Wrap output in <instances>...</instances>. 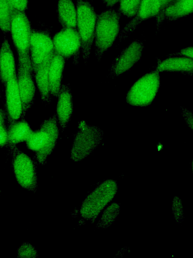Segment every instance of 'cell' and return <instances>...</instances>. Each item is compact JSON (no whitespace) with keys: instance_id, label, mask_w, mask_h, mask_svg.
<instances>
[{"instance_id":"1","label":"cell","mask_w":193,"mask_h":258,"mask_svg":"<svg viewBox=\"0 0 193 258\" xmlns=\"http://www.w3.org/2000/svg\"><path fill=\"white\" fill-rule=\"evenodd\" d=\"M121 15L118 9L110 8L97 16L93 43L94 54L98 61L119 35Z\"/></svg>"},{"instance_id":"2","label":"cell","mask_w":193,"mask_h":258,"mask_svg":"<svg viewBox=\"0 0 193 258\" xmlns=\"http://www.w3.org/2000/svg\"><path fill=\"white\" fill-rule=\"evenodd\" d=\"M58 123L56 114H54L43 121L36 131H33L26 141L28 148L35 153L39 163L46 162L56 145L59 135Z\"/></svg>"},{"instance_id":"3","label":"cell","mask_w":193,"mask_h":258,"mask_svg":"<svg viewBox=\"0 0 193 258\" xmlns=\"http://www.w3.org/2000/svg\"><path fill=\"white\" fill-rule=\"evenodd\" d=\"M32 28L25 12L13 10L11 33L18 53V63L33 73L30 55Z\"/></svg>"},{"instance_id":"4","label":"cell","mask_w":193,"mask_h":258,"mask_svg":"<svg viewBox=\"0 0 193 258\" xmlns=\"http://www.w3.org/2000/svg\"><path fill=\"white\" fill-rule=\"evenodd\" d=\"M77 29L81 42V55L84 63L89 59L91 47L94 42L97 15L91 4L87 1L77 0Z\"/></svg>"},{"instance_id":"5","label":"cell","mask_w":193,"mask_h":258,"mask_svg":"<svg viewBox=\"0 0 193 258\" xmlns=\"http://www.w3.org/2000/svg\"><path fill=\"white\" fill-rule=\"evenodd\" d=\"M103 136L104 132L98 126L80 121L70 150L71 159L75 162L84 159L98 147Z\"/></svg>"},{"instance_id":"6","label":"cell","mask_w":193,"mask_h":258,"mask_svg":"<svg viewBox=\"0 0 193 258\" xmlns=\"http://www.w3.org/2000/svg\"><path fill=\"white\" fill-rule=\"evenodd\" d=\"M117 189V183L112 179L105 180L100 184L82 202L80 209L82 218L90 221H94L114 198Z\"/></svg>"},{"instance_id":"7","label":"cell","mask_w":193,"mask_h":258,"mask_svg":"<svg viewBox=\"0 0 193 258\" xmlns=\"http://www.w3.org/2000/svg\"><path fill=\"white\" fill-rule=\"evenodd\" d=\"M160 72L156 68L139 78L131 87L126 102L133 106H146L155 98L160 86Z\"/></svg>"},{"instance_id":"8","label":"cell","mask_w":193,"mask_h":258,"mask_svg":"<svg viewBox=\"0 0 193 258\" xmlns=\"http://www.w3.org/2000/svg\"><path fill=\"white\" fill-rule=\"evenodd\" d=\"M55 52L65 59L73 58V63H79L81 42L77 28H63L53 37Z\"/></svg>"},{"instance_id":"9","label":"cell","mask_w":193,"mask_h":258,"mask_svg":"<svg viewBox=\"0 0 193 258\" xmlns=\"http://www.w3.org/2000/svg\"><path fill=\"white\" fill-rule=\"evenodd\" d=\"M13 150V167L18 183L24 188L35 191L37 187V177L36 167L33 160L27 154L17 150Z\"/></svg>"},{"instance_id":"10","label":"cell","mask_w":193,"mask_h":258,"mask_svg":"<svg viewBox=\"0 0 193 258\" xmlns=\"http://www.w3.org/2000/svg\"><path fill=\"white\" fill-rule=\"evenodd\" d=\"M55 50L50 32L32 29L30 41V55L33 73L41 65L50 60Z\"/></svg>"},{"instance_id":"11","label":"cell","mask_w":193,"mask_h":258,"mask_svg":"<svg viewBox=\"0 0 193 258\" xmlns=\"http://www.w3.org/2000/svg\"><path fill=\"white\" fill-rule=\"evenodd\" d=\"M144 48L143 42L139 40L126 46L113 61L109 70V77H117L132 68L140 59Z\"/></svg>"},{"instance_id":"12","label":"cell","mask_w":193,"mask_h":258,"mask_svg":"<svg viewBox=\"0 0 193 258\" xmlns=\"http://www.w3.org/2000/svg\"><path fill=\"white\" fill-rule=\"evenodd\" d=\"M161 7V0H141L137 14L126 24L120 32L119 41L125 40L144 21L156 17L160 12Z\"/></svg>"},{"instance_id":"13","label":"cell","mask_w":193,"mask_h":258,"mask_svg":"<svg viewBox=\"0 0 193 258\" xmlns=\"http://www.w3.org/2000/svg\"><path fill=\"white\" fill-rule=\"evenodd\" d=\"M6 118L7 120H17L23 116V106L19 91L17 75L11 78L6 86Z\"/></svg>"},{"instance_id":"14","label":"cell","mask_w":193,"mask_h":258,"mask_svg":"<svg viewBox=\"0 0 193 258\" xmlns=\"http://www.w3.org/2000/svg\"><path fill=\"white\" fill-rule=\"evenodd\" d=\"M17 80L18 87L23 106V116L33 105L36 92V87L33 77V73L17 63Z\"/></svg>"},{"instance_id":"15","label":"cell","mask_w":193,"mask_h":258,"mask_svg":"<svg viewBox=\"0 0 193 258\" xmlns=\"http://www.w3.org/2000/svg\"><path fill=\"white\" fill-rule=\"evenodd\" d=\"M57 97L55 114L63 132L67 127L73 111V96L69 83L62 84Z\"/></svg>"},{"instance_id":"16","label":"cell","mask_w":193,"mask_h":258,"mask_svg":"<svg viewBox=\"0 0 193 258\" xmlns=\"http://www.w3.org/2000/svg\"><path fill=\"white\" fill-rule=\"evenodd\" d=\"M193 13V0H174L155 17L156 33L166 21H175Z\"/></svg>"},{"instance_id":"17","label":"cell","mask_w":193,"mask_h":258,"mask_svg":"<svg viewBox=\"0 0 193 258\" xmlns=\"http://www.w3.org/2000/svg\"><path fill=\"white\" fill-rule=\"evenodd\" d=\"M1 80L5 86L7 82L17 75L15 57L8 39L5 37L0 53Z\"/></svg>"},{"instance_id":"18","label":"cell","mask_w":193,"mask_h":258,"mask_svg":"<svg viewBox=\"0 0 193 258\" xmlns=\"http://www.w3.org/2000/svg\"><path fill=\"white\" fill-rule=\"evenodd\" d=\"M160 72H170L193 77V59L184 56H172L158 62L155 67Z\"/></svg>"},{"instance_id":"19","label":"cell","mask_w":193,"mask_h":258,"mask_svg":"<svg viewBox=\"0 0 193 258\" xmlns=\"http://www.w3.org/2000/svg\"><path fill=\"white\" fill-rule=\"evenodd\" d=\"M6 123L9 138L8 146L10 147L26 141L33 132L24 118L17 120L6 119Z\"/></svg>"},{"instance_id":"20","label":"cell","mask_w":193,"mask_h":258,"mask_svg":"<svg viewBox=\"0 0 193 258\" xmlns=\"http://www.w3.org/2000/svg\"><path fill=\"white\" fill-rule=\"evenodd\" d=\"M65 62V59L55 52L49 69V82L52 97H57L59 93Z\"/></svg>"},{"instance_id":"21","label":"cell","mask_w":193,"mask_h":258,"mask_svg":"<svg viewBox=\"0 0 193 258\" xmlns=\"http://www.w3.org/2000/svg\"><path fill=\"white\" fill-rule=\"evenodd\" d=\"M57 13L59 22L63 28H77V10L72 0H59Z\"/></svg>"},{"instance_id":"22","label":"cell","mask_w":193,"mask_h":258,"mask_svg":"<svg viewBox=\"0 0 193 258\" xmlns=\"http://www.w3.org/2000/svg\"><path fill=\"white\" fill-rule=\"evenodd\" d=\"M51 60L41 65L33 73L41 100L47 104L50 102L52 98L49 82V69Z\"/></svg>"},{"instance_id":"23","label":"cell","mask_w":193,"mask_h":258,"mask_svg":"<svg viewBox=\"0 0 193 258\" xmlns=\"http://www.w3.org/2000/svg\"><path fill=\"white\" fill-rule=\"evenodd\" d=\"M14 9L7 0H0V26L3 32H11Z\"/></svg>"},{"instance_id":"24","label":"cell","mask_w":193,"mask_h":258,"mask_svg":"<svg viewBox=\"0 0 193 258\" xmlns=\"http://www.w3.org/2000/svg\"><path fill=\"white\" fill-rule=\"evenodd\" d=\"M120 207V204L115 203L108 207L103 212L98 223V227L106 229L110 226L117 218L119 213Z\"/></svg>"},{"instance_id":"25","label":"cell","mask_w":193,"mask_h":258,"mask_svg":"<svg viewBox=\"0 0 193 258\" xmlns=\"http://www.w3.org/2000/svg\"><path fill=\"white\" fill-rule=\"evenodd\" d=\"M119 11L122 15L133 18L137 14L141 0H120Z\"/></svg>"},{"instance_id":"26","label":"cell","mask_w":193,"mask_h":258,"mask_svg":"<svg viewBox=\"0 0 193 258\" xmlns=\"http://www.w3.org/2000/svg\"><path fill=\"white\" fill-rule=\"evenodd\" d=\"M38 255L36 249L28 242H23L17 250V256L19 258H36Z\"/></svg>"},{"instance_id":"27","label":"cell","mask_w":193,"mask_h":258,"mask_svg":"<svg viewBox=\"0 0 193 258\" xmlns=\"http://www.w3.org/2000/svg\"><path fill=\"white\" fill-rule=\"evenodd\" d=\"M8 132L6 123L5 111L2 109L0 111V145L1 148L8 144Z\"/></svg>"},{"instance_id":"28","label":"cell","mask_w":193,"mask_h":258,"mask_svg":"<svg viewBox=\"0 0 193 258\" xmlns=\"http://www.w3.org/2000/svg\"><path fill=\"white\" fill-rule=\"evenodd\" d=\"M172 212L176 221L180 222L182 219L181 202L178 197H175L172 203Z\"/></svg>"},{"instance_id":"29","label":"cell","mask_w":193,"mask_h":258,"mask_svg":"<svg viewBox=\"0 0 193 258\" xmlns=\"http://www.w3.org/2000/svg\"><path fill=\"white\" fill-rule=\"evenodd\" d=\"M180 109L185 123L193 132V113L184 106H180Z\"/></svg>"},{"instance_id":"30","label":"cell","mask_w":193,"mask_h":258,"mask_svg":"<svg viewBox=\"0 0 193 258\" xmlns=\"http://www.w3.org/2000/svg\"><path fill=\"white\" fill-rule=\"evenodd\" d=\"M10 3L17 11L25 12L28 8V0H10Z\"/></svg>"},{"instance_id":"31","label":"cell","mask_w":193,"mask_h":258,"mask_svg":"<svg viewBox=\"0 0 193 258\" xmlns=\"http://www.w3.org/2000/svg\"><path fill=\"white\" fill-rule=\"evenodd\" d=\"M184 56L193 59V46L183 48L178 52L168 55V56Z\"/></svg>"},{"instance_id":"32","label":"cell","mask_w":193,"mask_h":258,"mask_svg":"<svg viewBox=\"0 0 193 258\" xmlns=\"http://www.w3.org/2000/svg\"><path fill=\"white\" fill-rule=\"evenodd\" d=\"M107 8H112L115 4L119 3L120 0H102Z\"/></svg>"},{"instance_id":"33","label":"cell","mask_w":193,"mask_h":258,"mask_svg":"<svg viewBox=\"0 0 193 258\" xmlns=\"http://www.w3.org/2000/svg\"><path fill=\"white\" fill-rule=\"evenodd\" d=\"M174 0H161V7L160 12L162 11L169 4L172 2Z\"/></svg>"},{"instance_id":"34","label":"cell","mask_w":193,"mask_h":258,"mask_svg":"<svg viewBox=\"0 0 193 258\" xmlns=\"http://www.w3.org/2000/svg\"><path fill=\"white\" fill-rule=\"evenodd\" d=\"M191 165H192V171H193V160H192V162Z\"/></svg>"},{"instance_id":"35","label":"cell","mask_w":193,"mask_h":258,"mask_svg":"<svg viewBox=\"0 0 193 258\" xmlns=\"http://www.w3.org/2000/svg\"><path fill=\"white\" fill-rule=\"evenodd\" d=\"M7 1H8L9 2V3L11 4V3H10V0H7Z\"/></svg>"}]
</instances>
